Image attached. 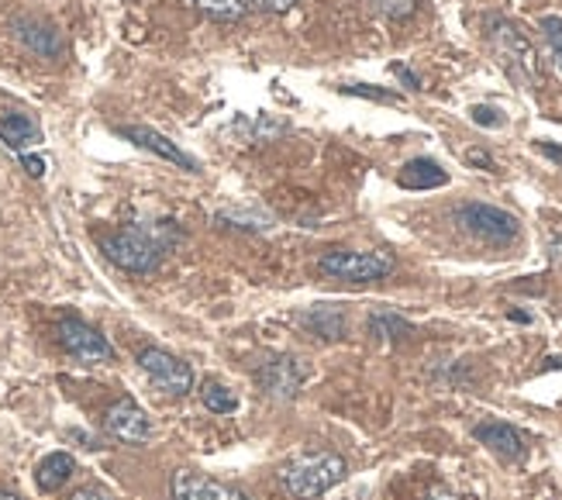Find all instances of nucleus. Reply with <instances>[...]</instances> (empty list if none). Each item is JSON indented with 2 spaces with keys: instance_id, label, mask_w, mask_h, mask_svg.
Returning a JSON list of instances; mask_svg holds the SVG:
<instances>
[{
  "instance_id": "f257e3e1",
  "label": "nucleus",
  "mask_w": 562,
  "mask_h": 500,
  "mask_svg": "<svg viewBox=\"0 0 562 500\" xmlns=\"http://www.w3.org/2000/svg\"><path fill=\"white\" fill-rule=\"evenodd\" d=\"M180 231L172 228V222L159 225H128L121 231H111L100 238V249L111 263L124 273H153L169 246L177 242Z\"/></svg>"
},
{
  "instance_id": "f03ea898",
  "label": "nucleus",
  "mask_w": 562,
  "mask_h": 500,
  "mask_svg": "<svg viewBox=\"0 0 562 500\" xmlns=\"http://www.w3.org/2000/svg\"><path fill=\"white\" fill-rule=\"evenodd\" d=\"M345 476H349V463L338 452H314V455H300V460L279 469V487L294 500H321Z\"/></svg>"
},
{
  "instance_id": "7ed1b4c3",
  "label": "nucleus",
  "mask_w": 562,
  "mask_h": 500,
  "mask_svg": "<svg viewBox=\"0 0 562 500\" xmlns=\"http://www.w3.org/2000/svg\"><path fill=\"white\" fill-rule=\"evenodd\" d=\"M490 41L493 52L501 59V67L525 86H535L542 80V62H538V52L531 46V38L522 32V25H514L507 17H497L490 28Z\"/></svg>"
},
{
  "instance_id": "20e7f679",
  "label": "nucleus",
  "mask_w": 562,
  "mask_h": 500,
  "mask_svg": "<svg viewBox=\"0 0 562 500\" xmlns=\"http://www.w3.org/2000/svg\"><path fill=\"white\" fill-rule=\"evenodd\" d=\"M397 270V259L391 252H349L335 249L321 255V273L332 279H349V284H373V279H386Z\"/></svg>"
},
{
  "instance_id": "39448f33",
  "label": "nucleus",
  "mask_w": 562,
  "mask_h": 500,
  "mask_svg": "<svg viewBox=\"0 0 562 500\" xmlns=\"http://www.w3.org/2000/svg\"><path fill=\"white\" fill-rule=\"evenodd\" d=\"M456 222L469 235L483 238V242H490V246H507L517 238V231H522V225H517V217L511 211H501L493 204H463L456 211Z\"/></svg>"
},
{
  "instance_id": "423d86ee",
  "label": "nucleus",
  "mask_w": 562,
  "mask_h": 500,
  "mask_svg": "<svg viewBox=\"0 0 562 500\" xmlns=\"http://www.w3.org/2000/svg\"><path fill=\"white\" fill-rule=\"evenodd\" d=\"M139 366H142V373L163 390V394H169V397H183V394H190V386H193V369H190L183 359L172 356V353L156 349V345H148V349L139 353Z\"/></svg>"
},
{
  "instance_id": "0eeeda50",
  "label": "nucleus",
  "mask_w": 562,
  "mask_h": 500,
  "mask_svg": "<svg viewBox=\"0 0 562 500\" xmlns=\"http://www.w3.org/2000/svg\"><path fill=\"white\" fill-rule=\"evenodd\" d=\"M56 335H59V345L67 349L73 359L80 362H107L115 359V349L111 342H107L94 324H86L80 318H62L56 324Z\"/></svg>"
},
{
  "instance_id": "6e6552de",
  "label": "nucleus",
  "mask_w": 562,
  "mask_h": 500,
  "mask_svg": "<svg viewBox=\"0 0 562 500\" xmlns=\"http://www.w3.org/2000/svg\"><path fill=\"white\" fill-rule=\"evenodd\" d=\"M308 380V366L294 356H273L255 369V383L263 394L276 401H294L300 394V386Z\"/></svg>"
},
{
  "instance_id": "1a4fd4ad",
  "label": "nucleus",
  "mask_w": 562,
  "mask_h": 500,
  "mask_svg": "<svg viewBox=\"0 0 562 500\" xmlns=\"http://www.w3.org/2000/svg\"><path fill=\"white\" fill-rule=\"evenodd\" d=\"M104 428L107 434H115L118 442H128V445H142L153 439V421H148V415L132 397H121L107 407Z\"/></svg>"
},
{
  "instance_id": "9d476101",
  "label": "nucleus",
  "mask_w": 562,
  "mask_h": 500,
  "mask_svg": "<svg viewBox=\"0 0 562 500\" xmlns=\"http://www.w3.org/2000/svg\"><path fill=\"white\" fill-rule=\"evenodd\" d=\"M169 497L172 500H249L242 490H235L222 480H211L204 473L193 469H177L169 480Z\"/></svg>"
},
{
  "instance_id": "9b49d317",
  "label": "nucleus",
  "mask_w": 562,
  "mask_h": 500,
  "mask_svg": "<svg viewBox=\"0 0 562 500\" xmlns=\"http://www.w3.org/2000/svg\"><path fill=\"white\" fill-rule=\"evenodd\" d=\"M118 132H121L128 142H135L139 148L156 152L159 159L177 163V166H183V169H190V172H198V159H190L180 145H172L166 135H159V132H156V128H145V124H124V128H118Z\"/></svg>"
},
{
  "instance_id": "f8f14e48",
  "label": "nucleus",
  "mask_w": 562,
  "mask_h": 500,
  "mask_svg": "<svg viewBox=\"0 0 562 500\" xmlns=\"http://www.w3.org/2000/svg\"><path fill=\"white\" fill-rule=\"evenodd\" d=\"M473 439L483 442L490 452L501 455V460H522V455H525V439H522V431H517L514 425H504V421L477 425V428H473Z\"/></svg>"
},
{
  "instance_id": "ddd939ff",
  "label": "nucleus",
  "mask_w": 562,
  "mask_h": 500,
  "mask_svg": "<svg viewBox=\"0 0 562 500\" xmlns=\"http://www.w3.org/2000/svg\"><path fill=\"white\" fill-rule=\"evenodd\" d=\"M397 183L404 190H439L449 183V172L435 159H410L397 172Z\"/></svg>"
},
{
  "instance_id": "4468645a",
  "label": "nucleus",
  "mask_w": 562,
  "mask_h": 500,
  "mask_svg": "<svg viewBox=\"0 0 562 500\" xmlns=\"http://www.w3.org/2000/svg\"><path fill=\"white\" fill-rule=\"evenodd\" d=\"M73 469H76V463L70 452H49L35 469V484H38V490L56 493L73 476Z\"/></svg>"
},
{
  "instance_id": "2eb2a0df",
  "label": "nucleus",
  "mask_w": 562,
  "mask_h": 500,
  "mask_svg": "<svg viewBox=\"0 0 562 500\" xmlns=\"http://www.w3.org/2000/svg\"><path fill=\"white\" fill-rule=\"evenodd\" d=\"M300 324H304L311 335L328 338V342L345 335V314L338 308H332V303H321V308H311L308 314H300Z\"/></svg>"
},
{
  "instance_id": "dca6fc26",
  "label": "nucleus",
  "mask_w": 562,
  "mask_h": 500,
  "mask_svg": "<svg viewBox=\"0 0 562 500\" xmlns=\"http://www.w3.org/2000/svg\"><path fill=\"white\" fill-rule=\"evenodd\" d=\"M0 139H4L11 148L17 152H25L28 145H35L41 139L38 132V124L25 115H8V118H0Z\"/></svg>"
},
{
  "instance_id": "f3484780",
  "label": "nucleus",
  "mask_w": 562,
  "mask_h": 500,
  "mask_svg": "<svg viewBox=\"0 0 562 500\" xmlns=\"http://www.w3.org/2000/svg\"><path fill=\"white\" fill-rule=\"evenodd\" d=\"M17 35L25 46H32L38 56H59L62 52V41L52 28L38 25V21H17Z\"/></svg>"
},
{
  "instance_id": "a211bd4d",
  "label": "nucleus",
  "mask_w": 562,
  "mask_h": 500,
  "mask_svg": "<svg viewBox=\"0 0 562 500\" xmlns=\"http://www.w3.org/2000/svg\"><path fill=\"white\" fill-rule=\"evenodd\" d=\"M370 335H376L383 342H404V338L415 335V329H410V321H404L394 311H376L370 318Z\"/></svg>"
},
{
  "instance_id": "6ab92c4d",
  "label": "nucleus",
  "mask_w": 562,
  "mask_h": 500,
  "mask_svg": "<svg viewBox=\"0 0 562 500\" xmlns=\"http://www.w3.org/2000/svg\"><path fill=\"white\" fill-rule=\"evenodd\" d=\"M214 21H239L252 11V0H193Z\"/></svg>"
},
{
  "instance_id": "aec40b11",
  "label": "nucleus",
  "mask_w": 562,
  "mask_h": 500,
  "mask_svg": "<svg viewBox=\"0 0 562 500\" xmlns=\"http://www.w3.org/2000/svg\"><path fill=\"white\" fill-rule=\"evenodd\" d=\"M218 222L222 225H231V228H246V231H266L273 228V214L266 211H222L218 214Z\"/></svg>"
},
{
  "instance_id": "412c9836",
  "label": "nucleus",
  "mask_w": 562,
  "mask_h": 500,
  "mask_svg": "<svg viewBox=\"0 0 562 500\" xmlns=\"http://www.w3.org/2000/svg\"><path fill=\"white\" fill-rule=\"evenodd\" d=\"M201 401L211 415H231V410H239V401H235L231 390H225L222 383H211V380L201 386Z\"/></svg>"
},
{
  "instance_id": "4be33fe9",
  "label": "nucleus",
  "mask_w": 562,
  "mask_h": 500,
  "mask_svg": "<svg viewBox=\"0 0 562 500\" xmlns=\"http://www.w3.org/2000/svg\"><path fill=\"white\" fill-rule=\"evenodd\" d=\"M373 4L383 17H391V21H407L418 11V0H373Z\"/></svg>"
},
{
  "instance_id": "5701e85b",
  "label": "nucleus",
  "mask_w": 562,
  "mask_h": 500,
  "mask_svg": "<svg viewBox=\"0 0 562 500\" xmlns=\"http://www.w3.org/2000/svg\"><path fill=\"white\" fill-rule=\"evenodd\" d=\"M342 94H349V97H366V100H380V104H400L397 94H391V91H376V86H370V83L342 86Z\"/></svg>"
},
{
  "instance_id": "b1692460",
  "label": "nucleus",
  "mask_w": 562,
  "mask_h": 500,
  "mask_svg": "<svg viewBox=\"0 0 562 500\" xmlns=\"http://www.w3.org/2000/svg\"><path fill=\"white\" fill-rule=\"evenodd\" d=\"M542 32H546V41L552 46V56H555V62H559V70H562V17L546 14V17H542Z\"/></svg>"
},
{
  "instance_id": "393cba45",
  "label": "nucleus",
  "mask_w": 562,
  "mask_h": 500,
  "mask_svg": "<svg viewBox=\"0 0 562 500\" xmlns=\"http://www.w3.org/2000/svg\"><path fill=\"white\" fill-rule=\"evenodd\" d=\"M469 118L477 121L480 128H501V124H504V115L497 111V107H487V104L469 107Z\"/></svg>"
},
{
  "instance_id": "a878e982",
  "label": "nucleus",
  "mask_w": 562,
  "mask_h": 500,
  "mask_svg": "<svg viewBox=\"0 0 562 500\" xmlns=\"http://www.w3.org/2000/svg\"><path fill=\"white\" fill-rule=\"evenodd\" d=\"M294 4L297 0H252V8L266 11V14H287V11H294Z\"/></svg>"
},
{
  "instance_id": "bb28decb",
  "label": "nucleus",
  "mask_w": 562,
  "mask_h": 500,
  "mask_svg": "<svg viewBox=\"0 0 562 500\" xmlns=\"http://www.w3.org/2000/svg\"><path fill=\"white\" fill-rule=\"evenodd\" d=\"M466 163H469V166H477V169H490V172L497 169L487 148H469V152H466Z\"/></svg>"
},
{
  "instance_id": "cd10ccee",
  "label": "nucleus",
  "mask_w": 562,
  "mask_h": 500,
  "mask_svg": "<svg viewBox=\"0 0 562 500\" xmlns=\"http://www.w3.org/2000/svg\"><path fill=\"white\" fill-rule=\"evenodd\" d=\"M391 70H394V76H397V80H404V83L410 86V91H421V80H418L415 73H410V70L404 67V62H394Z\"/></svg>"
},
{
  "instance_id": "c85d7f7f",
  "label": "nucleus",
  "mask_w": 562,
  "mask_h": 500,
  "mask_svg": "<svg viewBox=\"0 0 562 500\" xmlns=\"http://www.w3.org/2000/svg\"><path fill=\"white\" fill-rule=\"evenodd\" d=\"M21 163H25V169L32 172L35 180H38V177H46V163H41L38 156H25V152H21Z\"/></svg>"
},
{
  "instance_id": "c756f323",
  "label": "nucleus",
  "mask_w": 562,
  "mask_h": 500,
  "mask_svg": "<svg viewBox=\"0 0 562 500\" xmlns=\"http://www.w3.org/2000/svg\"><path fill=\"white\" fill-rule=\"evenodd\" d=\"M425 500H463L459 493H452L449 487H442V484H435L428 493H425Z\"/></svg>"
},
{
  "instance_id": "7c9ffc66",
  "label": "nucleus",
  "mask_w": 562,
  "mask_h": 500,
  "mask_svg": "<svg viewBox=\"0 0 562 500\" xmlns=\"http://www.w3.org/2000/svg\"><path fill=\"white\" fill-rule=\"evenodd\" d=\"M70 500H111L104 490H97V487H83V490H76Z\"/></svg>"
},
{
  "instance_id": "2f4dec72",
  "label": "nucleus",
  "mask_w": 562,
  "mask_h": 500,
  "mask_svg": "<svg viewBox=\"0 0 562 500\" xmlns=\"http://www.w3.org/2000/svg\"><path fill=\"white\" fill-rule=\"evenodd\" d=\"M538 152H542V156H549V159H555V163L562 166V148H559V145H552V142H538Z\"/></svg>"
},
{
  "instance_id": "473e14b6",
  "label": "nucleus",
  "mask_w": 562,
  "mask_h": 500,
  "mask_svg": "<svg viewBox=\"0 0 562 500\" xmlns=\"http://www.w3.org/2000/svg\"><path fill=\"white\" fill-rule=\"evenodd\" d=\"M0 500H17L14 493H8V490H0Z\"/></svg>"
}]
</instances>
